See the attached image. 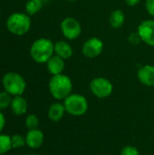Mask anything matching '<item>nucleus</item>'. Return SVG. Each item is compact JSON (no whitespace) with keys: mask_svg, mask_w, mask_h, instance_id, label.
I'll return each instance as SVG.
<instances>
[{"mask_svg":"<svg viewBox=\"0 0 154 155\" xmlns=\"http://www.w3.org/2000/svg\"><path fill=\"white\" fill-rule=\"evenodd\" d=\"M66 111L64 108V104L56 102L52 104L49 108H48V112H47V115L50 121L57 123L59 121H61L63 119V117L64 116Z\"/></svg>","mask_w":154,"mask_h":155,"instance_id":"obj_14","label":"nucleus"},{"mask_svg":"<svg viewBox=\"0 0 154 155\" xmlns=\"http://www.w3.org/2000/svg\"><path fill=\"white\" fill-rule=\"evenodd\" d=\"M103 50V43L98 37H91L87 39L83 45V54L87 58H95L99 56Z\"/></svg>","mask_w":154,"mask_h":155,"instance_id":"obj_8","label":"nucleus"},{"mask_svg":"<svg viewBox=\"0 0 154 155\" xmlns=\"http://www.w3.org/2000/svg\"><path fill=\"white\" fill-rule=\"evenodd\" d=\"M2 85L5 91L12 96L22 95L26 89L25 78L15 72H8L2 77Z\"/></svg>","mask_w":154,"mask_h":155,"instance_id":"obj_4","label":"nucleus"},{"mask_svg":"<svg viewBox=\"0 0 154 155\" xmlns=\"http://www.w3.org/2000/svg\"><path fill=\"white\" fill-rule=\"evenodd\" d=\"M25 155H35V154H25Z\"/></svg>","mask_w":154,"mask_h":155,"instance_id":"obj_27","label":"nucleus"},{"mask_svg":"<svg viewBox=\"0 0 154 155\" xmlns=\"http://www.w3.org/2000/svg\"><path fill=\"white\" fill-rule=\"evenodd\" d=\"M45 64H46V68L48 72L52 75L63 74L64 67H65L64 60L56 54H54Z\"/></svg>","mask_w":154,"mask_h":155,"instance_id":"obj_12","label":"nucleus"},{"mask_svg":"<svg viewBox=\"0 0 154 155\" xmlns=\"http://www.w3.org/2000/svg\"><path fill=\"white\" fill-rule=\"evenodd\" d=\"M48 88L51 95L57 101H64L73 92V82L69 76L64 74L52 75Z\"/></svg>","mask_w":154,"mask_h":155,"instance_id":"obj_1","label":"nucleus"},{"mask_svg":"<svg viewBox=\"0 0 154 155\" xmlns=\"http://www.w3.org/2000/svg\"><path fill=\"white\" fill-rule=\"evenodd\" d=\"M25 137V144L31 149L40 148L44 142V134L38 128L34 130H28Z\"/></svg>","mask_w":154,"mask_h":155,"instance_id":"obj_10","label":"nucleus"},{"mask_svg":"<svg viewBox=\"0 0 154 155\" xmlns=\"http://www.w3.org/2000/svg\"><path fill=\"white\" fill-rule=\"evenodd\" d=\"M128 42H129V44H131L133 45H137L140 43H142L143 41L141 39V36L139 35L138 32H134V33H132V34L129 35Z\"/></svg>","mask_w":154,"mask_h":155,"instance_id":"obj_23","label":"nucleus"},{"mask_svg":"<svg viewBox=\"0 0 154 155\" xmlns=\"http://www.w3.org/2000/svg\"><path fill=\"white\" fill-rule=\"evenodd\" d=\"M43 0H27L25 4V13L32 16L37 14L43 7Z\"/></svg>","mask_w":154,"mask_h":155,"instance_id":"obj_17","label":"nucleus"},{"mask_svg":"<svg viewBox=\"0 0 154 155\" xmlns=\"http://www.w3.org/2000/svg\"><path fill=\"white\" fill-rule=\"evenodd\" d=\"M89 87L92 94L99 99L107 98L113 92V85L112 82L109 79L102 76L93 78L90 82Z\"/></svg>","mask_w":154,"mask_h":155,"instance_id":"obj_6","label":"nucleus"},{"mask_svg":"<svg viewBox=\"0 0 154 155\" xmlns=\"http://www.w3.org/2000/svg\"><path fill=\"white\" fill-rule=\"evenodd\" d=\"M139 81L146 86H154V65L146 64L142 66L137 73Z\"/></svg>","mask_w":154,"mask_h":155,"instance_id":"obj_11","label":"nucleus"},{"mask_svg":"<svg viewBox=\"0 0 154 155\" xmlns=\"http://www.w3.org/2000/svg\"><path fill=\"white\" fill-rule=\"evenodd\" d=\"M31 18L26 13L15 12L11 14L6 19L7 30L15 35H24L31 28Z\"/></svg>","mask_w":154,"mask_h":155,"instance_id":"obj_3","label":"nucleus"},{"mask_svg":"<svg viewBox=\"0 0 154 155\" xmlns=\"http://www.w3.org/2000/svg\"><path fill=\"white\" fill-rule=\"evenodd\" d=\"M5 126V116L0 110V133L4 130Z\"/></svg>","mask_w":154,"mask_h":155,"instance_id":"obj_25","label":"nucleus"},{"mask_svg":"<svg viewBox=\"0 0 154 155\" xmlns=\"http://www.w3.org/2000/svg\"><path fill=\"white\" fill-rule=\"evenodd\" d=\"M11 143H12V148L13 149H19L25 145V137L15 134L13 136H11Z\"/></svg>","mask_w":154,"mask_h":155,"instance_id":"obj_21","label":"nucleus"},{"mask_svg":"<svg viewBox=\"0 0 154 155\" xmlns=\"http://www.w3.org/2000/svg\"><path fill=\"white\" fill-rule=\"evenodd\" d=\"M54 54L64 60H67L72 57L74 50L72 45L66 41H58L54 43Z\"/></svg>","mask_w":154,"mask_h":155,"instance_id":"obj_15","label":"nucleus"},{"mask_svg":"<svg viewBox=\"0 0 154 155\" xmlns=\"http://www.w3.org/2000/svg\"><path fill=\"white\" fill-rule=\"evenodd\" d=\"M120 155H141V153L136 147L133 145H127L121 150Z\"/></svg>","mask_w":154,"mask_h":155,"instance_id":"obj_22","label":"nucleus"},{"mask_svg":"<svg viewBox=\"0 0 154 155\" xmlns=\"http://www.w3.org/2000/svg\"><path fill=\"white\" fill-rule=\"evenodd\" d=\"M25 127L28 130H34V129H37L39 126V118L35 115V114H28L25 118Z\"/></svg>","mask_w":154,"mask_h":155,"instance_id":"obj_19","label":"nucleus"},{"mask_svg":"<svg viewBox=\"0 0 154 155\" xmlns=\"http://www.w3.org/2000/svg\"><path fill=\"white\" fill-rule=\"evenodd\" d=\"M10 108L14 114L17 116H21L26 114L28 109V104L26 99L24 98L22 95L13 96Z\"/></svg>","mask_w":154,"mask_h":155,"instance_id":"obj_13","label":"nucleus"},{"mask_svg":"<svg viewBox=\"0 0 154 155\" xmlns=\"http://www.w3.org/2000/svg\"><path fill=\"white\" fill-rule=\"evenodd\" d=\"M125 22V15L121 9L113 10L109 16V23L113 28H121Z\"/></svg>","mask_w":154,"mask_h":155,"instance_id":"obj_16","label":"nucleus"},{"mask_svg":"<svg viewBox=\"0 0 154 155\" xmlns=\"http://www.w3.org/2000/svg\"><path fill=\"white\" fill-rule=\"evenodd\" d=\"M12 102V95L8 94L6 91L0 92V110H5L10 107Z\"/></svg>","mask_w":154,"mask_h":155,"instance_id":"obj_20","label":"nucleus"},{"mask_svg":"<svg viewBox=\"0 0 154 155\" xmlns=\"http://www.w3.org/2000/svg\"><path fill=\"white\" fill-rule=\"evenodd\" d=\"M146 10L152 16L154 17V0H146Z\"/></svg>","mask_w":154,"mask_h":155,"instance_id":"obj_24","label":"nucleus"},{"mask_svg":"<svg viewBox=\"0 0 154 155\" xmlns=\"http://www.w3.org/2000/svg\"><path fill=\"white\" fill-rule=\"evenodd\" d=\"M54 54V44L48 38L41 37L33 42L30 56L37 64L46 63Z\"/></svg>","mask_w":154,"mask_h":155,"instance_id":"obj_2","label":"nucleus"},{"mask_svg":"<svg viewBox=\"0 0 154 155\" xmlns=\"http://www.w3.org/2000/svg\"><path fill=\"white\" fill-rule=\"evenodd\" d=\"M64 105L68 114L72 116H83L89 108L87 99L80 94H71L64 100Z\"/></svg>","mask_w":154,"mask_h":155,"instance_id":"obj_5","label":"nucleus"},{"mask_svg":"<svg viewBox=\"0 0 154 155\" xmlns=\"http://www.w3.org/2000/svg\"><path fill=\"white\" fill-rule=\"evenodd\" d=\"M143 43L154 46V20L147 19L143 20L138 26L137 30Z\"/></svg>","mask_w":154,"mask_h":155,"instance_id":"obj_9","label":"nucleus"},{"mask_svg":"<svg viewBox=\"0 0 154 155\" xmlns=\"http://www.w3.org/2000/svg\"><path fill=\"white\" fill-rule=\"evenodd\" d=\"M124 1H125L126 5L129 6H135L141 2V0H124Z\"/></svg>","mask_w":154,"mask_h":155,"instance_id":"obj_26","label":"nucleus"},{"mask_svg":"<svg viewBox=\"0 0 154 155\" xmlns=\"http://www.w3.org/2000/svg\"><path fill=\"white\" fill-rule=\"evenodd\" d=\"M61 31L64 36L68 40H75L82 34V25L80 22L74 17H66L61 22Z\"/></svg>","mask_w":154,"mask_h":155,"instance_id":"obj_7","label":"nucleus"},{"mask_svg":"<svg viewBox=\"0 0 154 155\" xmlns=\"http://www.w3.org/2000/svg\"><path fill=\"white\" fill-rule=\"evenodd\" d=\"M12 148L11 136L0 133V155L7 153Z\"/></svg>","mask_w":154,"mask_h":155,"instance_id":"obj_18","label":"nucleus"}]
</instances>
